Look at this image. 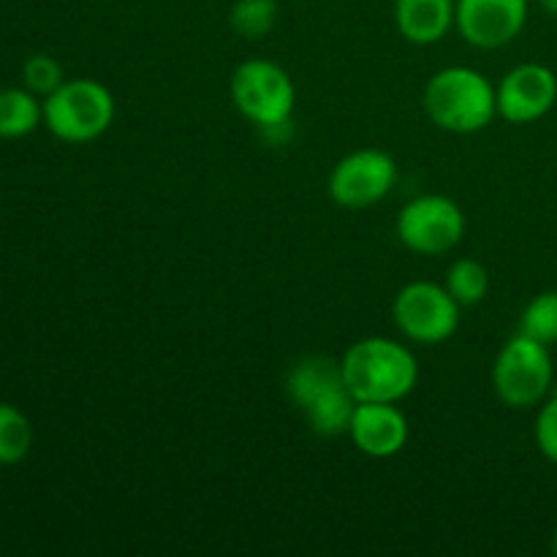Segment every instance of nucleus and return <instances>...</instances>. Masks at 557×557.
<instances>
[{
	"label": "nucleus",
	"mask_w": 557,
	"mask_h": 557,
	"mask_svg": "<svg viewBox=\"0 0 557 557\" xmlns=\"http://www.w3.org/2000/svg\"><path fill=\"white\" fill-rule=\"evenodd\" d=\"M341 368L357 403H400L417 389L419 381V362L411 348L381 335L348 346Z\"/></svg>",
	"instance_id": "f257e3e1"
},
{
	"label": "nucleus",
	"mask_w": 557,
	"mask_h": 557,
	"mask_svg": "<svg viewBox=\"0 0 557 557\" xmlns=\"http://www.w3.org/2000/svg\"><path fill=\"white\" fill-rule=\"evenodd\" d=\"M424 112L449 134H476L498 117V90L493 82L468 65H449L424 85Z\"/></svg>",
	"instance_id": "f03ea898"
},
{
	"label": "nucleus",
	"mask_w": 557,
	"mask_h": 557,
	"mask_svg": "<svg viewBox=\"0 0 557 557\" xmlns=\"http://www.w3.org/2000/svg\"><path fill=\"white\" fill-rule=\"evenodd\" d=\"M286 395L321 438H337L348 433L357 400L348 392L341 362L330 357H302L286 379Z\"/></svg>",
	"instance_id": "7ed1b4c3"
},
{
	"label": "nucleus",
	"mask_w": 557,
	"mask_h": 557,
	"mask_svg": "<svg viewBox=\"0 0 557 557\" xmlns=\"http://www.w3.org/2000/svg\"><path fill=\"white\" fill-rule=\"evenodd\" d=\"M228 92L234 109L264 134H277L292 123L297 87L288 71L272 60L253 58L239 63L228 82Z\"/></svg>",
	"instance_id": "20e7f679"
},
{
	"label": "nucleus",
	"mask_w": 557,
	"mask_h": 557,
	"mask_svg": "<svg viewBox=\"0 0 557 557\" xmlns=\"http://www.w3.org/2000/svg\"><path fill=\"white\" fill-rule=\"evenodd\" d=\"M44 125L65 145H87L107 134L114 123V96L96 79H65L41 101Z\"/></svg>",
	"instance_id": "39448f33"
},
{
	"label": "nucleus",
	"mask_w": 557,
	"mask_h": 557,
	"mask_svg": "<svg viewBox=\"0 0 557 557\" xmlns=\"http://www.w3.org/2000/svg\"><path fill=\"white\" fill-rule=\"evenodd\" d=\"M555 381L549 346L517 332L504 343L493 362V389L504 406L515 411L542 406Z\"/></svg>",
	"instance_id": "423d86ee"
},
{
	"label": "nucleus",
	"mask_w": 557,
	"mask_h": 557,
	"mask_svg": "<svg viewBox=\"0 0 557 557\" xmlns=\"http://www.w3.org/2000/svg\"><path fill=\"white\" fill-rule=\"evenodd\" d=\"M460 305L446 286L433 281H413L397 292L392 319L406 341L419 346H438L460 330Z\"/></svg>",
	"instance_id": "0eeeda50"
},
{
	"label": "nucleus",
	"mask_w": 557,
	"mask_h": 557,
	"mask_svg": "<svg viewBox=\"0 0 557 557\" xmlns=\"http://www.w3.org/2000/svg\"><path fill=\"white\" fill-rule=\"evenodd\" d=\"M466 234V215L449 196L424 194L408 201L397 215V237L411 253L444 256Z\"/></svg>",
	"instance_id": "6e6552de"
},
{
	"label": "nucleus",
	"mask_w": 557,
	"mask_h": 557,
	"mask_svg": "<svg viewBox=\"0 0 557 557\" xmlns=\"http://www.w3.org/2000/svg\"><path fill=\"white\" fill-rule=\"evenodd\" d=\"M397 183V163L389 152L364 147L348 152L330 174V196L346 210H368L392 194Z\"/></svg>",
	"instance_id": "1a4fd4ad"
},
{
	"label": "nucleus",
	"mask_w": 557,
	"mask_h": 557,
	"mask_svg": "<svg viewBox=\"0 0 557 557\" xmlns=\"http://www.w3.org/2000/svg\"><path fill=\"white\" fill-rule=\"evenodd\" d=\"M528 22V0H455V27L471 47L504 49Z\"/></svg>",
	"instance_id": "9d476101"
},
{
	"label": "nucleus",
	"mask_w": 557,
	"mask_h": 557,
	"mask_svg": "<svg viewBox=\"0 0 557 557\" xmlns=\"http://www.w3.org/2000/svg\"><path fill=\"white\" fill-rule=\"evenodd\" d=\"M498 117L511 125H528L547 117L557 101V76L542 63H520L500 79Z\"/></svg>",
	"instance_id": "9b49d317"
},
{
	"label": "nucleus",
	"mask_w": 557,
	"mask_h": 557,
	"mask_svg": "<svg viewBox=\"0 0 557 557\" xmlns=\"http://www.w3.org/2000/svg\"><path fill=\"white\" fill-rule=\"evenodd\" d=\"M348 438L364 457L389 460L406 449L411 424L397 403H357L348 424Z\"/></svg>",
	"instance_id": "f8f14e48"
},
{
	"label": "nucleus",
	"mask_w": 557,
	"mask_h": 557,
	"mask_svg": "<svg viewBox=\"0 0 557 557\" xmlns=\"http://www.w3.org/2000/svg\"><path fill=\"white\" fill-rule=\"evenodd\" d=\"M395 25L417 47L444 41L455 27V0H395Z\"/></svg>",
	"instance_id": "ddd939ff"
},
{
	"label": "nucleus",
	"mask_w": 557,
	"mask_h": 557,
	"mask_svg": "<svg viewBox=\"0 0 557 557\" xmlns=\"http://www.w3.org/2000/svg\"><path fill=\"white\" fill-rule=\"evenodd\" d=\"M44 123V107L27 87L0 90V139H22Z\"/></svg>",
	"instance_id": "4468645a"
},
{
	"label": "nucleus",
	"mask_w": 557,
	"mask_h": 557,
	"mask_svg": "<svg viewBox=\"0 0 557 557\" xmlns=\"http://www.w3.org/2000/svg\"><path fill=\"white\" fill-rule=\"evenodd\" d=\"M444 286L460 308H476L479 302H484L490 292V272L482 261L457 259L446 270Z\"/></svg>",
	"instance_id": "2eb2a0df"
},
{
	"label": "nucleus",
	"mask_w": 557,
	"mask_h": 557,
	"mask_svg": "<svg viewBox=\"0 0 557 557\" xmlns=\"http://www.w3.org/2000/svg\"><path fill=\"white\" fill-rule=\"evenodd\" d=\"M33 424L16 406L0 403V466H16L30 455Z\"/></svg>",
	"instance_id": "dca6fc26"
},
{
	"label": "nucleus",
	"mask_w": 557,
	"mask_h": 557,
	"mask_svg": "<svg viewBox=\"0 0 557 557\" xmlns=\"http://www.w3.org/2000/svg\"><path fill=\"white\" fill-rule=\"evenodd\" d=\"M277 14H281L277 0H237L228 11V27L237 36L256 41L272 33V27L277 25Z\"/></svg>",
	"instance_id": "f3484780"
},
{
	"label": "nucleus",
	"mask_w": 557,
	"mask_h": 557,
	"mask_svg": "<svg viewBox=\"0 0 557 557\" xmlns=\"http://www.w3.org/2000/svg\"><path fill=\"white\" fill-rule=\"evenodd\" d=\"M520 332L544 343L555 346L557 343V292H542L525 305L520 315Z\"/></svg>",
	"instance_id": "a211bd4d"
},
{
	"label": "nucleus",
	"mask_w": 557,
	"mask_h": 557,
	"mask_svg": "<svg viewBox=\"0 0 557 557\" xmlns=\"http://www.w3.org/2000/svg\"><path fill=\"white\" fill-rule=\"evenodd\" d=\"M22 82H25V87L33 96L47 98L65 82L63 65L54 58H49V54H33L22 65Z\"/></svg>",
	"instance_id": "6ab92c4d"
},
{
	"label": "nucleus",
	"mask_w": 557,
	"mask_h": 557,
	"mask_svg": "<svg viewBox=\"0 0 557 557\" xmlns=\"http://www.w3.org/2000/svg\"><path fill=\"white\" fill-rule=\"evenodd\" d=\"M533 438H536V446L544 460L557 466V395L547 397L542 403V408H539Z\"/></svg>",
	"instance_id": "aec40b11"
},
{
	"label": "nucleus",
	"mask_w": 557,
	"mask_h": 557,
	"mask_svg": "<svg viewBox=\"0 0 557 557\" xmlns=\"http://www.w3.org/2000/svg\"><path fill=\"white\" fill-rule=\"evenodd\" d=\"M542 9L547 11V14L557 16V0H542Z\"/></svg>",
	"instance_id": "412c9836"
},
{
	"label": "nucleus",
	"mask_w": 557,
	"mask_h": 557,
	"mask_svg": "<svg viewBox=\"0 0 557 557\" xmlns=\"http://www.w3.org/2000/svg\"><path fill=\"white\" fill-rule=\"evenodd\" d=\"M553 553L557 555V525H555V531H553Z\"/></svg>",
	"instance_id": "4be33fe9"
}]
</instances>
